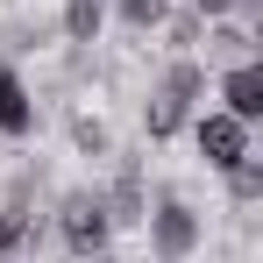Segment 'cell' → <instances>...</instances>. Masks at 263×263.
I'll use <instances>...</instances> for the list:
<instances>
[{"instance_id": "1", "label": "cell", "mask_w": 263, "mask_h": 263, "mask_svg": "<svg viewBox=\"0 0 263 263\" xmlns=\"http://www.w3.org/2000/svg\"><path fill=\"white\" fill-rule=\"evenodd\" d=\"M57 235H64V249H71L79 263H107L114 220H107V206H100L92 185H71V192L57 199Z\"/></svg>"}, {"instance_id": "2", "label": "cell", "mask_w": 263, "mask_h": 263, "mask_svg": "<svg viewBox=\"0 0 263 263\" xmlns=\"http://www.w3.org/2000/svg\"><path fill=\"white\" fill-rule=\"evenodd\" d=\"M142 228H149V256H157V263H192V256H199V242H206L199 214H192L178 192H164V199L142 214Z\"/></svg>"}, {"instance_id": "3", "label": "cell", "mask_w": 263, "mask_h": 263, "mask_svg": "<svg viewBox=\"0 0 263 263\" xmlns=\"http://www.w3.org/2000/svg\"><path fill=\"white\" fill-rule=\"evenodd\" d=\"M192 142H199L206 171H235L242 157H256V149H249V121H235V114H220V107L192 121Z\"/></svg>"}, {"instance_id": "4", "label": "cell", "mask_w": 263, "mask_h": 263, "mask_svg": "<svg viewBox=\"0 0 263 263\" xmlns=\"http://www.w3.org/2000/svg\"><path fill=\"white\" fill-rule=\"evenodd\" d=\"M214 92H220V114H235V121H263V64H220L214 71Z\"/></svg>"}, {"instance_id": "5", "label": "cell", "mask_w": 263, "mask_h": 263, "mask_svg": "<svg viewBox=\"0 0 263 263\" xmlns=\"http://www.w3.org/2000/svg\"><path fill=\"white\" fill-rule=\"evenodd\" d=\"M100 206H107L114 228H142V214H149V185H142V164H135V157H121V171H114V185L100 192Z\"/></svg>"}, {"instance_id": "6", "label": "cell", "mask_w": 263, "mask_h": 263, "mask_svg": "<svg viewBox=\"0 0 263 263\" xmlns=\"http://www.w3.org/2000/svg\"><path fill=\"white\" fill-rule=\"evenodd\" d=\"M0 135H7V142L36 135V92L22 86V71H14V64H0Z\"/></svg>"}, {"instance_id": "7", "label": "cell", "mask_w": 263, "mask_h": 263, "mask_svg": "<svg viewBox=\"0 0 263 263\" xmlns=\"http://www.w3.org/2000/svg\"><path fill=\"white\" fill-rule=\"evenodd\" d=\"M199 43H206V71H220V64H249V57H256V36H249L242 22H228V14L199 29Z\"/></svg>"}, {"instance_id": "8", "label": "cell", "mask_w": 263, "mask_h": 263, "mask_svg": "<svg viewBox=\"0 0 263 263\" xmlns=\"http://www.w3.org/2000/svg\"><path fill=\"white\" fill-rule=\"evenodd\" d=\"M57 29H64V43H71V50H92V43H100V29H107V0H64Z\"/></svg>"}, {"instance_id": "9", "label": "cell", "mask_w": 263, "mask_h": 263, "mask_svg": "<svg viewBox=\"0 0 263 263\" xmlns=\"http://www.w3.org/2000/svg\"><path fill=\"white\" fill-rule=\"evenodd\" d=\"M206 86H214V71H206L192 50H185V57H171V64H164V79H157V92H171V100H185V107H192Z\"/></svg>"}, {"instance_id": "10", "label": "cell", "mask_w": 263, "mask_h": 263, "mask_svg": "<svg viewBox=\"0 0 263 263\" xmlns=\"http://www.w3.org/2000/svg\"><path fill=\"white\" fill-rule=\"evenodd\" d=\"M185 114H192L185 100H171V92H157V86H149V107H142V128H149V142H171V135L185 128Z\"/></svg>"}, {"instance_id": "11", "label": "cell", "mask_w": 263, "mask_h": 263, "mask_svg": "<svg viewBox=\"0 0 263 263\" xmlns=\"http://www.w3.org/2000/svg\"><path fill=\"white\" fill-rule=\"evenodd\" d=\"M71 149H79V157H114V135H107V121L79 107V114H71Z\"/></svg>"}, {"instance_id": "12", "label": "cell", "mask_w": 263, "mask_h": 263, "mask_svg": "<svg viewBox=\"0 0 263 263\" xmlns=\"http://www.w3.org/2000/svg\"><path fill=\"white\" fill-rule=\"evenodd\" d=\"M114 7H121V22H128L135 36H157L164 14H171V0H114Z\"/></svg>"}, {"instance_id": "13", "label": "cell", "mask_w": 263, "mask_h": 263, "mask_svg": "<svg viewBox=\"0 0 263 263\" xmlns=\"http://www.w3.org/2000/svg\"><path fill=\"white\" fill-rule=\"evenodd\" d=\"M220 178H228V192H235V206H256V199H263V164H256V157H242L235 171H220Z\"/></svg>"}]
</instances>
